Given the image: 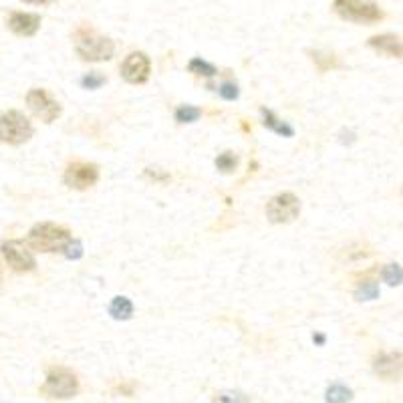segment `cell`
Here are the masks:
<instances>
[{"instance_id":"cell-28","label":"cell","mask_w":403,"mask_h":403,"mask_svg":"<svg viewBox=\"0 0 403 403\" xmlns=\"http://www.w3.org/2000/svg\"><path fill=\"white\" fill-rule=\"evenodd\" d=\"M27 4H34V6H45V4H53L55 0H23Z\"/></svg>"},{"instance_id":"cell-7","label":"cell","mask_w":403,"mask_h":403,"mask_svg":"<svg viewBox=\"0 0 403 403\" xmlns=\"http://www.w3.org/2000/svg\"><path fill=\"white\" fill-rule=\"evenodd\" d=\"M27 105H29L32 113L45 124H53L61 115L59 101L53 99V95L45 91V89H31L27 93Z\"/></svg>"},{"instance_id":"cell-6","label":"cell","mask_w":403,"mask_h":403,"mask_svg":"<svg viewBox=\"0 0 403 403\" xmlns=\"http://www.w3.org/2000/svg\"><path fill=\"white\" fill-rule=\"evenodd\" d=\"M301 214V200L295 194H279L266 204V218L273 224H288Z\"/></svg>"},{"instance_id":"cell-17","label":"cell","mask_w":403,"mask_h":403,"mask_svg":"<svg viewBox=\"0 0 403 403\" xmlns=\"http://www.w3.org/2000/svg\"><path fill=\"white\" fill-rule=\"evenodd\" d=\"M353 400V391L343 383H335L327 389V403H349Z\"/></svg>"},{"instance_id":"cell-27","label":"cell","mask_w":403,"mask_h":403,"mask_svg":"<svg viewBox=\"0 0 403 403\" xmlns=\"http://www.w3.org/2000/svg\"><path fill=\"white\" fill-rule=\"evenodd\" d=\"M146 176L148 178H152V180H157V182H168L170 180V174H159V172H155V170H146Z\"/></svg>"},{"instance_id":"cell-11","label":"cell","mask_w":403,"mask_h":403,"mask_svg":"<svg viewBox=\"0 0 403 403\" xmlns=\"http://www.w3.org/2000/svg\"><path fill=\"white\" fill-rule=\"evenodd\" d=\"M373 371L385 381H398L403 377V353H379L373 359Z\"/></svg>"},{"instance_id":"cell-8","label":"cell","mask_w":403,"mask_h":403,"mask_svg":"<svg viewBox=\"0 0 403 403\" xmlns=\"http://www.w3.org/2000/svg\"><path fill=\"white\" fill-rule=\"evenodd\" d=\"M2 256L6 260V264L14 270V273H31L36 266V258L32 256V252L27 246L25 242L21 240H8L4 242L2 246Z\"/></svg>"},{"instance_id":"cell-4","label":"cell","mask_w":403,"mask_h":403,"mask_svg":"<svg viewBox=\"0 0 403 403\" xmlns=\"http://www.w3.org/2000/svg\"><path fill=\"white\" fill-rule=\"evenodd\" d=\"M34 129L29 117L21 111H6L0 115V141L8 146L27 143L32 137Z\"/></svg>"},{"instance_id":"cell-24","label":"cell","mask_w":403,"mask_h":403,"mask_svg":"<svg viewBox=\"0 0 403 403\" xmlns=\"http://www.w3.org/2000/svg\"><path fill=\"white\" fill-rule=\"evenodd\" d=\"M83 87L85 89H99L103 83H105V77L101 75V73H97V71H93V73H89V75H85L83 77Z\"/></svg>"},{"instance_id":"cell-25","label":"cell","mask_w":403,"mask_h":403,"mask_svg":"<svg viewBox=\"0 0 403 403\" xmlns=\"http://www.w3.org/2000/svg\"><path fill=\"white\" fill-rule=\"evenodd\" d=\"M62 252H65V256H67V258L77 260V258H81V256H83V244H81L79 240H71V242L67 244V249L62 250Z\"/></svg>"},{"instance_id":"cell-18","label":"cell","mask_w":403,"mask_h":403,"mask_svg":"<svg viewBox=\"0 0 403 403\" xmlns=\"http://www.w3.org/2000/svg\"><path fill=\"white\" fill-rule=\"evenodd\" d=\"M379 297V284L377 282H373V280H365V282H361L359 286H357V290H355V299L357 301H375Z\"/></svg>"},{"instance_id":"cell-20","label":"cell","mask_w":403,"mask_h":403,"mask_svg":"<svg viewBox=\"0 0 403 403\" xmlns=\"http://www.w3.org/2000/svg\"><path fill=\"white\" fill-rule=\"evenodd\" d=\"M187 71L194 73V75H202V77H214L218 73L214 65L202 61V59H192L189 65H187Z\"/></svg>"},{"instance_id":"cell-14","label":"cell","mask_w":403,"mask_h":403,"mask_svg":"<svg viewBox=\"0 0 403 403\" xmlns=\"http://www.w3.org/2000/svg\"><path fill=\"white\" fill-rule=\"evenodd\" d=\"M109 312L117 321H127L133 314V303L127 297H115L109 305Z\"/></svg>"},{"instance_id":"cell-3","label":"cell","mask_w":403,"mask_h":403,"mask_svg":"<svg viewBox=\"0 0 403 403\" xmlns=\"http://www.w3.org/2000/svg\"><path fill=\"white\" fill-rule=\"evenodd\" d=\"M333 8L343 21L357 25H375L385 16L379 4L373 0H335Z\"/></svg>"},{"instance_id":"cell-23","label":"cell","mask_w":403,"mask_h":403,"mask_svg":"<svg viewBox=\"0 0 403 403\" xmlns=\"http://www.w3.org/2000/svg\"><path fill=\"white\" fill-rule=\"evenodd\" d=\"M214 403H250V400L242 391H220L214 398Z\"/></svg>"},{"instance_id":"cell-13","label":"cell","mask_w":403,"mask_h":403,"mask_svg":"<svg viewBox=\"0 0 403 403\" xmlns=\"http://www.w3.org/2000/svg\"><path fill=\"white\" fill-rule=\"evenodd\" d=\"M8 29L19 36H34L41 29V16L32 12H10Z\"/></svg>"},{"instance_id":"cell-29","label":"cell","mask_w":403,"mask_h":403,"mask_svg":"<svg viewBox=\"0 0 403 403\" xmlns=\"http://www.w3.org/2000/svg\"><path fill=\"white\" fill-rule=\"evenodd\" d=\"M312 339H314V343H319V345H323V343H325V337H323V335H314Z\"/></svg>"},{"instance_id":"cell-19","label":"cell","mask_w":403,"mask_h":403,"mask_svg":"<svg viewBox=\"0 0 403 403\" xmlns=\"http://www.w3.org/2000/svg\"><path fill=\"white\" fill-rule=\"evenodd\" d=\"M381 277H383V282H387L389 286H400L403 282V268L400 264H395V262L385 264Z\"/></svg>"},{"instance_id":"cell-15","label":"cell","mask_w":403,"mask_h":403,"mask_svg":"<svg viewBox=\"0 0 403 403\" xmlns=\"http://www.w3.org/2000/svg\"><path fill=\"white\" fill-rule=\"evenodd\" d=\"M310 59H312V62L316 65V69L319 71H331V69H339L341 67V62H339V59L333 55V53H325V51H309Z\"/></svg>"},{"instance_id":"cell-26","label":"cell","mask_w":403,"mask_h":403,"mask_svg":"<svg viewBox=\"0 0 403 403\" xmlns=\"http://www.w3.org/2000/svg\"><path fill=\"white\" fill-rule=\"evenodd\" d=\"M218 93L222 95L224 99L232 101V99H236V97H238V87H236L234 83H224V85L218 89Z\"/></svg>"},{"instance_id":"cell-1","label":"cell","mask_w":403,"mask_h":403,"mask_svg":"<svg viewBox=\"0 0 403 403\" xmlns=\"http://www.w3.org/2000/svg\"><path fill=\"white\" fill-rule=\"evenodd\" d=\"M75 51L83 61H109L115 55V43L107 36L97 34L93 29L81 27L75 34Z\"/></svg>"},{"instance_id":"cell-10","label":"cell","mask_w":403,"mask_h":403,"mask_svg":"<svg viewBox=\"0 0 403 403\" xmlns=\"http://www.w3.org/2000/svg\"><path fill=\"white\" fill-rule=\"evenodd\" d=\"M152 73V61L146 53H131L122 65V75L127 83L141 85L150 79Z\"/></svg>"},{"instance_id":"cell-5","label":"cell","mask_w":403,"mask_h":403,"mask_svg":"<svg viewBox=\"0 0 403 403\" xmlns=\"http://www.w3.org/2000/svg\"><path fill=\"white\" fill-rule=\"evenodd\" d=\"M43 391L57 400H69L79 393V379L77 375L65 367H57L47 375V383Z\"/></svg>"},{"instance_id":"cell-21","label":"cell","mask_w":403,"mask_h":403,"mask_svg":"<svg viewBox=\"0 0 403 403\" xmlns=\"http://www.w3.org/2000/svg\"><path fill=\"white\" fill-rule=\"evenodd\" d=\"M200 115H202V111L198 107H192V105H182V107L176 109V119L180 124H194V122L200 119Z\"/></svg>"},{"instance_id":"cell-22","label":"cell","mask_w":403,"mask_h":403,"mask_svg":"<svg viewBox=\"0 0 403 403\" xmlns=\"http://www.w3.org/2000/svg\"><path fill=\"white\" fill-rule=\"evenodd\" d=\"M236 165H238V155L232 154V152H224L216 157V168L224 174L236 170Z\"/></svg>"},{"instance_id":"cell-9","label":"cell","mask_w":403,"mask_h":403,"mask_svg":"<svg viewBox=\"0 0 403 403\" xmlns=\"http://www.w3.org/2000/svg\"><path fill=\"white\" fill-rule=\"evenodd\" d=\"M99 180V168L95 163L75 161L65 172V184L73 189H87L97 184Z\"/></svg>"},{"instance_id":"cell-12","label":"cell","mask_w":403,"mask_h":403,"mask_svg":"<svg viewBox=\"0 0 403 403\" xmlns=\"http://www.w3.org/2000/svg\"><path fill=\"white\" fill-rule=\"evenodd\" d=\"M367 45L371 47L373 51L385 55V57H391V59H403V41L398 34H391V32H385V34H375L367 41Z\"/></svg>"},{"instance_id":"cell-16","label":"cell","mask_w":403,"mask_h":403,"mask_svg":"<svg viewBox=\"0 0 403 403\" xmlns=\"http://www.w3.org/2000/svg\"><path fill=\"white\" fill-rule=\"evenodd\" d=\"M260 113H262V119H264V127H268V129H273L275 133H279V135H284V137H292V127L290 125H286L284 122H280L279 117H275V113L273 111H268V109H260Z\"/></svg>"},{"instance_id":"cell-2","label":"cell","mask_w":403,"mask_h":403,"mask_svg":"<svg viewBox=\"0 0 403 403\" xmlns=\"http://www.w3.org/2000/svg\"><path fill=\"white\" fill-rule=\"evenodd\" d=\"M73 240L71 232L62 226H57L53 222H43V224H36L29 230V236H27V242L32 250H38V252H62L67 249V244Z\"/></svg>"}]
</instances>
